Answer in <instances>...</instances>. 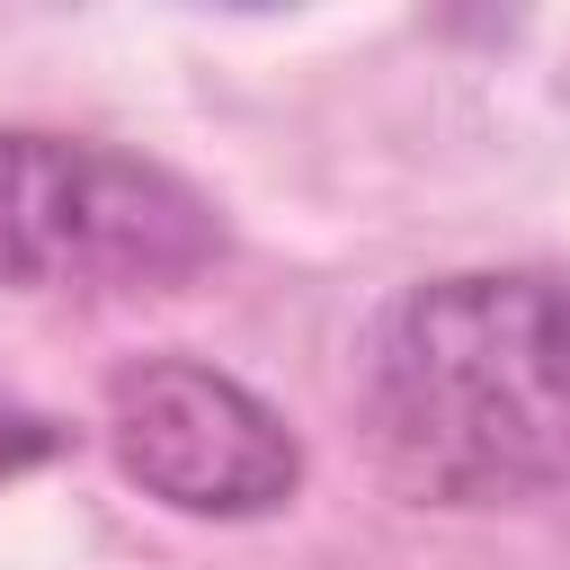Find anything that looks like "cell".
<instances>
[{
  "label": "cell",
  "instance_id": "obj_1",
  "mask_svg": "<svg viewBox=\"0 0 570 570\" xmlns=\"http://www.w3.org/2000/svg\"><path fill=\"white\" fill-rule=\"evenodd\" d=\"M356 419L419 508H534L570 490V276L454 267L383 303Z\"/></svg>",
  "mask_w": 570,
  "mask_h": 570
},
{
  "label": "cell",
  "instance_id": "obj_2",
  "mask_svg": "<svg viewBox=\"0 0 570 570\" xmlns=\"http://www.w3.org/2000/svg\"><path fill=\"white\" fill-rule=\"evenodd\" d=\"M223 258V214L169 160L89 134L0 125V285L9 294H178Z\"/></svg>",
  "mask_w": 570,
  "mask_h": 570
},
{
  "label": "cell",
  "instance_id": "obj_3",
  "mask_svg": "<svg viewBox=\"0 0 570 570\" xmlns=\"http://www.w3.org/2000/svg\"><path fill=\"white\" fill-rule=\"evenodd\" d=\"M98 436L116 472L178 508V517H276L303 490V445L294 428L223 365L205 356H125L98 392Z\"/></svg>",
  "mask_w": 570,
  "mask_h": 570
}]
</instances>
